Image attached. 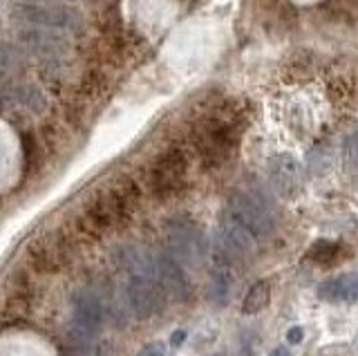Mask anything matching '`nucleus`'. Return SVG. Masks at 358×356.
<instances>
[{"label": "nucleus", "instance_id": "20e7f679", "mask_svg": "<svg viewBox=\"0 0 358 356\" xmlns=\"http://www.w3.org/2000/svg\"><path fill=\"white\" fill-rule=\"evenodd\" d=\"M106 307L101 298L92 289H78L72 294V332L81 336L94 339L103 327Z\"/></svg>", "mask_w": 358, "mask_h": 356}, {"label": "nucleus", "instance_id": "423d86ee", "mask_svg": "<svg viewBox=\"0 0 358 356\" xmlns=\"http://www.w3.org/2000/svg\"><path fill=\"white\" fill-rule=\"evenodd\" d=\"M16 16L27 20L38 27H52V29H70L76 25V16L67 7H54V5H18Z\"/></svg>", "mask_w": 358, "mask_h": 356}, {"label": "nucleus", "instance_id": "6e6552de", "mask_svg": "<svg viewBox=\"0 0 358 356\" xmlns=\"http://www.w3.org/2000/svg\"><path fill=\"white\" fill-rule=\"evenodd\" d=\"M318 298L334 305H352L358 300V273H341L320 283Z\"/></svg>", "mask_w": 358, "mask_h": 356}, {"label": "nucleus", "instance_id": "0eeeda50", "mask_svg": "<svg viewBox=\"0 0 358 356\" xmlns=\"http://www.w3.org/2000/svg\"><path fill=\"white\" fill-rule=\"evenodd\" d=\"M268 177H271L278 193L294 195L302 188V166L298 164L294 155H289V152L273 155V157L268 159Z\"/></svg>", "mask_w": 358, "mask_h": 356}, {"label": "nucleus", "instance_id": "a211bd4d", "mask_svg": "<svg viewBox=\"0 0 358 356\" xmlns=\"http://www.w3.org/2000/svg\"><path fill=\"white\" fill-rule=\"evenodd\" d=\"M43 3H50V0H43Z\"/></svg>", "mask_w": 358, "mask_h": 356}, {"label": "nucleus", "instance_id": "9d476101", "mask_svg": "<svg viewBox=\"0 0 358 356\" xmlns=\"http://www.w3.org/2000/svg\"><path fill=\"white\" fill-rule=\"evenodd\" d=\"M20 41L25 43L27 48L43 52V54H56V52H63L67 48V41L59 34H50L45 29H31L20 34Z\"/></svg>", "mask_w": 358, "mask_h": 356}, {"label": "nucleus", "instance_id": "dca6fc26", "mask_svg": "<svg viewBox=\"0 0 358 356\" xmlns=\"http://www.w3.org/2000/svg\"><path fill=\"white\" fill-rule=\"evenodd\" d=\"M186 341V332L184 329H177V332H173V336H171V343L175 345V348H179Z\"/></svg>", "mask_w": 358, "mask_h": 356}, {"label": "nucleus", "instance_id": "f257e3e1", "mask_svg": "<svg viewBox=\"0 0 358 356\" xmlns=\"http://www.w3.org/2000/svg\"><path fill=\"white\" fill-rule=\"evenodd\" d=\"M139 204V191L128 177H117L87 199L81 213V229L90 236H103L112 227L126 222Z\"/></svg>", "mask_w": 358, "mask_h": 356}, {"label": "nucleus", "instance_id": "39448f33", "mask_svg": "<svg viewBox=\"0 0 358 356\" xmlns=\"http://www.w3.org/2000/svg\"><path fill=\"white\" fill-rule=\"evenodd\" d=\"M123 296H126V303L137 318H148L162 307V285L150 276L130 273Z\"/></svg>", "mask_w": 358, "mask_h": 356}, {"label": "nucleus", "instance_id": "1a4fd4ad", "mask_svg": "<svg viewBox=\"0 0 358 356\" xmlns=\"http://www.w3.org/2000/svg\"><path fill=\"white\" fill-rule=\"evenodd\" d=\"M168 238H171V247L175 253L186 260L201 253V233L188 222H173L168 227Z\"/></svg>", "mask_w": 358, "mask_h": 356}, {"label": "nucleus", "instance_id": "ddd939ff", "mask_svg": "<svg viewBox=\"0 0 358 356\" xmlns=\"http://www.w3.org/2000/svg\"><path fill=\"white\" fill-rule=\"evenodd\" d=\"M345 155H347V162L358 166V132L345 141Z\"/></svg>", "mask_w": 358, "mask_h": 356}, {"label": "nucleus", "instance_id": "7ed1b4c3", "mask_svg": "<svg viewBox=\"0 0 358 356\" xmlns=\"http://www.w3.org/2000/svg\"><path fill=\"white\" fill-rule=\"evenodd\" d=\"M186 180V157L179 148L162 152L150 171V188L157 197H171Z\"/></svg>", "mask_w": 358, "mask_h": 356}, {"label": "nucleus", "instance_id": "9b49d317", "mask_svg": "<svg viewBox=\"0 0 358 356\" xmlns=\"http://www.w3.org/2000/svg\"><path fill=\"white\" fill-rule=\"evenodd\" d=\"M268 300H271V287H268L266 280H257L251 289H249V294L244 296V303H242V311L244 314H257V311H262L266 305H268Z\"/></svg>", "mask_w": 358, "mask_h": 356}, {"label": "nucleus", "instance_id": "4468645a", "mask_svg": "<svg viewBox=\"0 0 358 356\" xmlns=\"http://www.w3.org/2000/svg\"><path fill=\"white\" fill-rule=\"evenodd\" d=\"M139 356H166V345L155 341V343H148L145 348L139 352Z\"/></svg>", "mask_w": 358, "mask_h": 356}, {"label": "nucleus", "instance_id": "f03ea898", "mask_svg": "<svg viewBox=\"0 0 358 356\" xmlns=\"http://www.w3.org/2000/svg\"><path fill=\"white\" fill-rule=\"evenodd\" d=\"M27 255L38 271L54 273L65 269L72 260V242L63 231H45L27 247Z\"/></svg>", "mask_w": 358, "mask_h": 356}, {"label": "nucleus", "instance_id": "2eb2a0df", "mask_svg": "<svg viewBox=\"0 0 358 356\" xmlns=\"http://www.w3.org/2000/svg\"><path fill=\"white\" fill-rule=\"evenodd\" d=\"M287 341H289L291 345H298V343H302V341H305V329H302L300 325L289 327V332H287Z\"/></svg>", "mask_w": 358, "mask_h": 356}, {"label": "nucleus", "instance_id": "f8f14e48", "mask_svg": "<svg viewBox=\"0 0 358 356\" xmlns=\"http://www.w3.org/2000/svg\"><path fill=\"white\" fill-rule=\"evenodd\" d=\"M336 253H338V244L336 242H324V240H320V242H316L311 247V251H309V255L316 262H331L334 258H336Z\"/></svg>", "mask_w": 358, "mask_h": 356}, {"label": "nucleus", "instance_id": "f3484780", "mask_svg": "<svg viewBox=\"0 0 358 356\" xmlns=\"http://www.w3.org/2000/svg\"><path fill=\"white\" fill-rule=\"evenodd\" d=\"M268 356H291V352H289L287 348H275Z\"/></svg>", "mask_w": 358, "mask_h": 356}]
</instances>
